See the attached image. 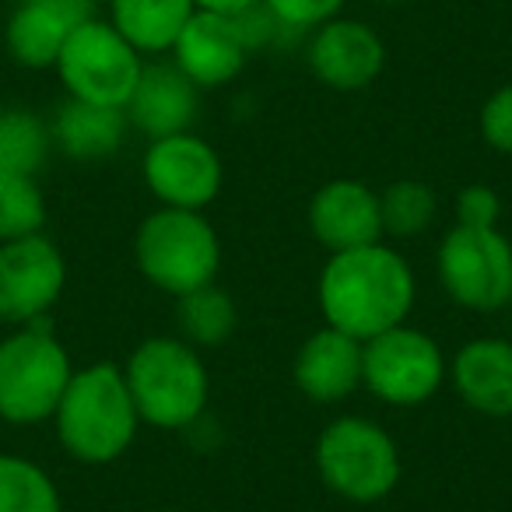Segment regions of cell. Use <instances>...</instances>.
Here are the masks:
<instances>
[{"label":"cell","instance_id":"obj_23","mask_svg":"<svg viewBox=\"0 0 512 512\" xmlns=\"http://www.w3.org/2000/svg\"><path fill=\"white\" fill-rule=\"evenodd\" d=\"M0 512H64L50 470L22 453H0Z\"/></svg>","mask_w":512,"mask_h":512},{"label":"cell","instance_id":"obj_3","mask_svg":"<svg viewBox=\"0 0 512 512\" xmlns=\"http://www.w3.org/2000/svg\"><path fill=\"white\" fill-rule=\"evenodd\" d=\"M130 397L141 414V425L183 432L193 428L207 411L211 376L200 358V348L183 337H148L130 351L127 365Z\"/></svg>","mask_w":512,"mask_h":512},{"label":"cell","instance_id":"obj_29","mask_svg":"<svg viewBox=\"0 0 512 512\" xmlns=\"http://www.w3.org/2000/svg\"><path fill=\"white\" fill-rule=\"evenodd\" d=\"M256 0H193L197 11H214V15H239V11L253 8Z\"/></svg>","mask_w":512,"mask_h":512},{"label":"cell","instance_id":"obj_20","mask_svg":"<svg viewBox=\"0 0 512 512\" xmlns=\"http://www.w3.org/2000/svg\"><path fill=\"white\" fill-rule=\"evenodd\" d=\"M193 0H109V25L137 53H169L193 15Z\"/></svg>","mask_w":512,"mask_h":512},{"label":"cell","instance_id":"obj_12","mask_svg":"<svg viewBox=\"0 0 512 512\" xmlns=\"http://www.w3.org/2000/svg\"><path fill=\"white\" fill-rule=\"evenodd\" d=\"M249 50L253 46H249L246 32H242L239 15L193 11L169 53L172 64L197 88H221L239 78Z\"/></svg>","mask_w":512,"mask_h":512},{"label":"cell","instance_id":"obj_1","mask_svg":"<svg viewBox=\"0 0 512 512\" xmlns=\"http://www.w3.org/2000/svg\"><path fill=\"white\" fill-rule=\"evenodd\" d=\"M414 295H418V281H414L411 264L383 239L330 253L320 271V285H316L327 327L362 344L383 330L407 323Z\"/></svg>","mask_w":512,"mask_h":512},{"label":"cell","instance_id":"obj_8","mask_svg":"<svg viewBox=\"0 0 512 512\" xmlns=\"http://www.w3.org/2000/svg\"><path fill=\"white\" fill-rule=\"evenodd\" d=\"M446 355L425 330L407 323L362 344V386L390 407H418L446 383Z\"/></svg>","mask_w":512,"mask_h":512},{"label":"cell","instance_id":"obj_4","mask_svg":"<svg viewBox=\"0 0 512 512\" xmlns=\"http://www.w3.org/2000/svg\"><path fill=\"white\" fill-rule=\"evenodd\" d=\"M134 264L158 292L179 295L214 285L221 267V242L204 211L158 207L137 225Z\"/></svg>","mask_w":512,"mask_h":512},{"label":"cell","instance_id":"obj_25","mask_svg":"<svg viewBox=\"0 0 512 512\" xmlns=\"http://www.w3.org/2000/svg\"><path fill=\"white\" fill-rule=\"evenodd\" d=\"M46 197L36 176H0V242L43 232Z\"/></svg>","mask_w":512,"mask_h":512},{"label":"cell","instance_id":"obj_15","mask_svg":"<svg viewBox=\"0 0 512 512\" xmlns=\"http://www.w3.org/2000/svg\"><path fill=\"white\" fill-rule=\"evenodd\" d=\"M95 18V0H18L8 18V53L22 67H53L67 36Z\"/></svg>","mask_w":512,"mask_h":512},{"label":"cell","instance_id":"obj_19","mask_svg":"<svg viewBox=\"0 0 512 512\" xmlns=\"http://www.w3.org/2000/svg\"><path fill=\"white\" fill-rule=\"evenodd\" d=\"M127 113L113 106H95V102L67 99L50 123L53 148H60L74 162H102L120 151L127 137Z\"/></svg>","mask_w":512,"mask_h":512},{"label":"cell","instance_id":"obj_7","mask_svg":"<svg viewBox=\"0 0 512 512\" xmlns=\"http://www.w3.org/2000/svg\"><path fill=\"white\" fill-rule=\"evenodd\" d=\"M435 264L446 295L470 313H498L512 302V242L498 225H453L442 235Z\"/></svg>","mask_w":512,"mask_h":512},{"label":"cell","instance_id":"obj_2","mask_svg":"<svg viewBox=\"0 0 512 512\" xmlns=\"http://www.w3.org/2000/svg\"><path fill=\"white\" fill-rule=\"evenodd\" d=\"M53 428L67 456L88 467H106L120 460L137 439L141 414L130 397L127 376L113 362H92L74 369L57 411Z\"/></svg>","mask_w":512,"mask_h":512},{"label":"cell","instance_id":"obj_11","mask_svg":"<svg viewBox=\"0 0 512 512\" xmlns=\"http://www.w3.org/2000/svg\"><path fill=\"white\" fill-rule=\"evenodd\" d=\"M144 186L162 207H183V211H204L225 183L221 158L204 137L172 134L158 137L144 151Z\"/></svg>","mask_w":512,"mask_h":512},{"label":"cell","instance_id":"obj_5","mask_svg":"<svg viewBox=\"0 0 512 512\" xmlns=\"http://www.w3.org/2000/svg\"><path fill=\"white\" fill-rule=\"evenodd\" d=\"M74 362L50 320L11 327L0 341V425H43L53 418Z\"/></svg>","mask_w":512,"mask_h":512},{"label":"cell","instance_id":"obj_16","mask_svg":"<svg viewBox=\"0 0 512 512\" xmlns=\"http://www.w3.org/2000/svg\"><path fill=\"white\" fill-rule=\"evenodd\" d=\"M456 397L484 418L512 414V341L505 337H474L453 355L446 369Z\"/></svg>","mask_w":512,"mask_h":512},{"label":"cell","instance_id":"obj_22","mask_svg":"<svg viewBox=\"0 0 512 512\" xmlns=\"http://www.w3.org/2000/svg\"><path fill=\"white\" fill-rule=\"evenodd\" d=\"M176 320L186 344H193V348H218V344H225L235 334L239 313H235V302L225 288L204 285L197 292L179 295Z\"/></svg>","mask_w":512,"mask_h":512},{"label":"cell","instance_id":"obj_13","mask_svg":"<svg viewBox=\"0 0 512 512\" xmlns=\"http://www.w3.org/2000/svg\"><path fill=\"white\" fill-rule=\"evenodd\" d=\"M309 71L337 92H358L369 88L383 74L386 46L365 22L351 18H330L316 25L313 39L306 46Z\"/></svg>","mask_w":512,"mask_h":512},{"label":"cell","instance_id":"obj_32","mask_svg":"<svg viewBox=\"0 0 512 512\" xmlns=\"http://www.w3.org/2000/svg\"><path fill=\"white\" fill-rule=\"evenodd\" d=\"M509 309H512V302H509Z\"/></svg>","mask_w":512,"mask_h":512},{"label":"cell","instance_id":"obj_24","mask_svg":"<svg viewBox=\"0 0 512 512\" xmlns=\"http://www.w3.org/2000/svg\"><path fill=\"white\" fill-rule=\"evenodd\" d=\"M432 186L421 179H397L379 193V214H383V235L390 239H418L432 228L435 221Z\"/></svg>","mask_w":512,"mask_h":512},{"label":"cell","instance_id":"obj_26","mask_svg":"<svg viewBox=\"0 0 512 512\" xmlns=\"http://www.w3.org/2000/svg\"><path fill=\"white\" fill-rule=\"evenodd\" d=\"M281 29H316L341 15L344 0H260Z\"/></svg>","mask_w":512,"mask_h":512},{"label":"cell","instance_id":"obj_27","mask_svg":"<svg viewBox=\"0 0 512 512\" xmlns=\"http://www.w3.org/2000/svg\"><path fill=\"white\" fill-rule=\"evenodd\" d=\"M481 137L498 155H512V85H502L481 106Z\"/></svg>","mask_w":512,"mask_h":512},{"label":"cell","instance_id":"obj_14","mask_svg":"<svg viewBox=\"0 0 512 512\" xmlns=\"http://www.w3.org/2000/svg\"><path fill=\"white\" fill-rule=\"evenodd\" d=\"M313 239L330 253L358 249L383 239V214L379 193L362 179H330L313 193L306 207Z\"/></svg>","mask_w":512,"mask_h":512},{"label":"cell","instance_id":"obj_28","mask_svg":"<svg viewBox=\"0 0 512 512\" xmlns=\"http://www.w3.org/2000/svg\"><path fill=\"white\" fill-rule=\"evenodd\" d=\"M502 218V200L491 186H463L456 193V225H470V228H491Z\"/></svg>","mask_w":512,"mask_h":512},{"label":"cell","instance_id":"obj_17","mask_svg":"<svg viewBox=\"0 0 512 512\" xmlns=\"http://www.w3.org/2000/svg\"><path fill=\"white\" fill-rule=\"evenodd\" d=\"M123 113L151 141L183 134L197 120V85L176 64H144Z\"/></svg>","mask_w":512,"mask_h":512},{"label":"cell","instance_id":"obj_18","mask_svg":"<svg viewBox=\"0 0 512 512\" xmlns=\"http://www.w3.org/2000/svg\"><path fill=\"white\" fill-rule=\"evenodd\" d=\"M295 386L313 404H337L362 386V341L323 327L302 341L292 365Z\"/></svg>","mask_w":512,"mask_h":512},{"label":"cell","instance_id":"obj_30","mask_svg":"<svg viewBox=\"0 0 512 512\" xmlns=\"http://www.w3.org/2000/svg\"><path fill=\"white\" fill-rule=\"evenodd\" d=\"M376 4H411V0H376Z\"/></svg>","mask_w":512,"mask_h":512},{"label":"cell","instance_id":"obj_21","mask_svg":"<svg viewBox=\"0 0 512 512\" xmlns=\"http://www.w3.org/2000/svg\"><path fill=\"white\" fill-rule=\"evenodd\" d=\"M50 148V123L29 109H0V176H36Z\"/></svg>","mask_w":512,"mask_h":512},{"label":"cell","instance_id":"obj_6","mask_svg":"<svg viewBox=\"0 0 512 512\" xmlns=\"http://www.w3.org/2000/svg\"><path fill=\"white\" fill-rule=\"evenodd\" d=\"M316 470L334 495L369 505L400 481V449L379 421L362 414L334 418L316 439Z\"/></svg>","mask_w":512,"mask_h":512},{"label":"cell","instance_id":"obj_31","mask_svg":"<svg viewBox=\"0 0 512 512\" xmlns=\"http://www.w3.org/2000/svg\"><path fill=\"white\" fill-rule=\"evenodd\" d=\"M165 512H183V509H165Z\"/></svg>","mask_w":512,"mask_h":512},{"label":"cell","instance_id":"obj_9","mask_svg":"<svg viewBox=\"0 0 512 512\" xmlns=\"http://www.w3.org/2000/svg\"><path fill=\"white\" fill-rule=\"evenodd\" d=\"M60 85L71 99L123 109L141 78V53L102 18H88L67 36L57 57Z\"/></svg>","mask_w":512,"mask_h":512},{"label":"cell","instance_id":"obj_10","mask_svg":"<svg viewBox=\"0 0 512 512\" xmlns=\"http://www.w3.org/2000/svg\"><path fill=\"white\" fill-rule=\"evenodd\" d=\"M67 288V260L43 232L0 242V323L25 327L46 320Z\"/></svg>","mask_w":512,"mask_h":512}]
</instances>
